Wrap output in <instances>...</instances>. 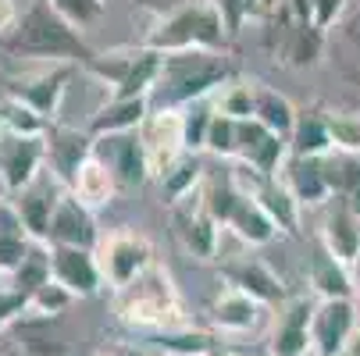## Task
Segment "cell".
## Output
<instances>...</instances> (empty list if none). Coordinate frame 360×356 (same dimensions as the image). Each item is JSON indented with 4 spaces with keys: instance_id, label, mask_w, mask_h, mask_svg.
Returning <instances> with one entry per match:
<instances>
[{
    "instance_id": "1",
    "label": "cell",
    "mask_w": 360,
    "mask_h": 356,
    "mask_svg": "<svg viewBox=\"0 0 360 356\" xmlns=\"http://www.w3.org/2000/svg\"><path fill=\"white\" fill-rule=\"evenodd\" d=\"M11 46L22 50V54H50V58L68 54V58H89L86 46H82V39H79L54 11H50V8H43V4H36V8L22 18V25H18Z\"/></svg>"
},
{
    "instance_id": "2",
    "label": "cell",
    "mask_w": 360,
    "mask_h": 356,
    "mask_svg": "<svg viewBox=\"0 0 360 356\" xmlns=\"http://www.w3.org/2000/svg\"><path fill=\"white\" fill-rule=\"evenodd\" d=\"M353 335H356V310H353V299H325L321 307L314 310L311 338H314L318 356H339Z\"/></svg>"
},
{
    "instance_id": "3",
    "label": "cell",
    "mask_w": 360,
    "mask_h": 356,
    "mask_svg": "<svg viewBox=\"0 0 360 356\" xmlns=\"http://www.w3.org/2000/svg\"><path fill=\"white\" fill-rule=\"evenodd\" d=\"M221 36V18L211 8H189L175 15L158 36L153 46H186V43H218Z\"/></svg>"
},
{
    "instance_id": "4",
    "label": "cell",
    "mask_w": 360,
    "mask_h": 356,
    "mask_svg": "<svg viewBox=\"0 0 360 356\" xmlns=\"http://www.w3.org/2000/svg\"><path fill=\"white\" fill-rule=\"evenodd\" d=\"M314 310L307 299H296L289 314L278 321V331L271 338V352L275 356H307V349L314 345L311 338V324H314Z\"/></svg>"
},
{
    "instance_id": "5",
    "label": "cell",
    "mask_w": 360,
    "mask_h": 356,
    "mask_svg": "<svg viewBox=\"0 0 360 356\" xmlns=\"http://www.w3.org/2000/svg\"><path fill=\"white\" fill-rule=\"evenodd\" d=\"M39 161V143L32 136H8L0 143V171H4L11 189H22Z\"/></svg>"
},
{
    "instance_id": "6",
    "label": "cell",
    "mask_w": 360,
    "mask_h": 356,
    "mask_svg": "<svg viewBox=\"0 0 360 356\" xmlns=\"http://www.w3.org/2000/svg\"><path fill=\"white\" fill-rule=\"evenodd\" d=\"M96 154L125 185L143 182V154H139V143L132 136H108V139H100Z\"/></svg>"
},
{
    "instance_id": "7",
    "label": "cell",
    "mask_w": 360,
    "mask_h": 356,
    "mask_svg": "<svg viewBox=\"0 0 360 356\" xmlns=\"http://www.w3.org/2000/svg\"><path fill=\"white\" fill-rule=\"evenodd\" d=\"M54 275L68 292H82V296L96 292V268H93L86 249H75V246L58 249L54 253Z\"/></svg>"
},
{
    "instance_id": "8",
    "label": "cell",
    "mask_w": 360,
    "mask_h": 356,
    "mask_svg": "<svg viewBox=\"0 0 360 356\" xmlns=\"http://www.w3.org/2000/svg\"><path fill=\"white\" fill-rule=\"evenodd\" d=\"M50 235H54L58 242L65 246H75V249H86L93 242V221L89 214L79 207L75 199H61L58 211H54V221H50Z\"/></svg>"
},
{
    "instance_id": "9",
    "label": "cell",
    "mask_w": 360,
    "mask_h": 356,
    "mask_svg": "<svg viewBox=\"0 0 360 356\" xmlns=\"http://www.w3.org/2000/svg\"><path fill=\"white\" fill-rule=\"evenodd\" d=\"M325 239L328 253L339 264H353L360 257V218L353 211H335V218H328Z\"/></svg>"
},
{
    "instance_id": "10",
    "label": "cell",
    "mask_w": 360,
    "mask_h": 356,
    "mask_svg": "<svg viewBox=\"0 0 360 356\" xmlns=\"http://www.w3.org/2000/svg\"><path fill=\"white\" fill-rule=\"evenodd\" d=\"M311 278H314V289L325 299H349V292H353V282L346 275V264H339L328 249H321L318 257L311 261Z\"/></svg>"
},
{
    "instance_id": "11",
    "label": "cell",
    "mask_w": 360,
    "mask_h": 356,
    "mask_svg": "<svg viewBox=\"0 0 360 356\" xmlns=\"http://www.w3.org/2000/svg\"><path fill=\"white\" fill-rule=\"evenodd\" d=\"M214 321H218L221 328H236V331L250 328V324L257 321L253 296H246V292H229V296H221V299L214 303Z\"/></svg>"
},
{
    "instance_id": "12",
    "label": "cell",
    "mask_w": 360,
    "mask_h": 356,
    "mask_svg": "<svg viewBox=\"0 0 360 356\" xmlns=\"http://www.w3.org/2000/svg\"><path fill=\"white\" fill-rule=\"evenodd\" d=\"M229 278L239 285V292H246L253 299H275L278 296V282L261 264H236V268H229Z\"/></svg>"
},
{
    "instance_id": "13",
    "label": "cell",
    "mask_w": 360,
    "mask_h": 356,
    "mask_svg": "<svg viewBox=\"0 0 360 356\" xmlns=\"http://www.w3.org/2000/svg\"><path fill=\"white\" fill-rule=\"evenodd\" d=\"M292 189H296V196H300V199L318 203V199L325 196V189H328L325 168H321V164H314L311 157H300V161H296V168H292Z\"/></svg>"
},
{
    "instance_id": "14",
    "label": "cell",
    "mask_w": 360,
    "mask_h": 356,
    "mask_svg": "<svg viewBox=\"0 0 360 356\" xmlns=\"http://www.w3.org/2000/svg\"><path fill=\"white\" fill-rule=\"evenodd\" d=\"M246 239H253V242H264L268 235H271V221L264 218V211L257 207V203H250V199H239L236 203V211H232V218H229Z\"/></svg>"
},
{
    "instance_id": "15",
    "label": "cell",
    "mask_w": 360,
    "mask_h": 356,
    "mask_svg": "<svg viewBox=\"0 0 360 356\" xmlns=\"http://www.w3.org/2000/svg\"><path fill=\"white\" fill-rule=\"evenodd\" d=\"M143 246L136 242V239H118L115 246H111V275H115V282H129V278H136V271L143 268Z\"/></svg>"
},
{
    "instance_id": "16",
    "label": "cell",
    "mask_w": 360,
    "mask_h": 356,
    "mask_svg": "<svg viewBox=\"0 0 360 356\" xmlns=\"http://www.w3.org/2000/svg\"><path fill=\"white\" fill-rule=\"evenodd\" d=\"M257 114H261V125L275 128L278 136L292 128V107L285 104L282 96H275V93H261V96H257Z\"/></svg>"
},
{
    "instance_id": "17",
    "label": "cell",
    "mask_w": 360,
    "mask_h": 356,
    "mask_svg": "<svg viewBox=\"0 0 360 356\" xmlns=\"http://www.w3.org/2000/svg\"><path fill=\"white\" fill-rule=\"evenodd\" d=\"M139 114H143V100L136 96V100H118L115 107H108L104 114L96 118V132H111V128H125V125H136L139 121Z\"/></svg>"
},
{
    "instance_id": "18",
    "label": "cell",
    "mask_w": 360,
    "mask_h": 356,
    "mask_svg": "<svg viewBox=\"0 0 360 356\" xmlns=\"http://www.w3.org/2000/svg\"><path fill=\"white\" fill-rule=\"evenodd\" d=\"M328 143H332V136H328V125L325 121H303L300 128H296V154L300 157H314V154H321V150H328Z\"/></svg>"
},
{
    "instance_id": "19",
    "label": "cell",
    "mask_w": 360,
    "mask_h": 356,
    "mask_svg": "<svg viewBox=\"0 0 360 356\" xmlns=\"http://www.w3.org/2000/svg\"><path fill=\"white\" fill-rule=\"evenodd\" d=\"M50 207H54V199H46V192L43 189H32L25 199H22V218H25V225L32 228V232H46L50 228Z\"/></svg>"
},
{
    "instance_id": "20",
    "label": "cell",
    "mask_w": 360,
    "mask_h": 356,
    "mask_svg": "<svg viewBox=\"0 0 360 356\" xmlns=\"http://www.w3.org/2000/svg\"><path fill=\"white\" fill-rule=\"evenodd\" d=\"M158 75V58H150V54H143L136 65H129V72H125V79H122V89H118V100H136V93Z\"/></svg>"
},
{
    "instance_id": "21",
    "label": "cell",
    "mask_w": 360,
    "mask_h": 356,
    "mask_svg": "<svg viewBox=\"0 0 360 356\" xmlns=\"http://www.w3.org/2000/svg\"><path fill=\"white\" fill-rule=\"evenodd\" d=\"M325 125H328V136H332L335 146L349 150V154H356V150H360V118L339 114V118H332V121H325Z\"/></svg>"
},
{
    "instance_id": "22",
    "label": "cell",
    "mask_w": 360,
    "mask_h": 356,
    "mask_svg": "<svg viewBox=\"0 0 360 356\" xmlns=\"http://www.w3.org/2000/svg\"><path fill=\"white\" fill-rule=\"evenodd\" d=\"M54 154H58L61 171H65V175H75V171H79V164H82V157H86V146H82V139H79V136L61 132V136H58V143H54Z\"/></svg>"
},
{
    "instance_id": "23",
    "label": "cell",
    "mask_w": 360,
    "mask_h": 356,
    "mask_svg": "<svg viewBox=\"0 0 360 356\" xmlns=\"http://www.w3.org/2000/svg\"><path fill=\"white\" fill-rule=\"evenodd\" d=\"M46 271H50V261L36 249V253H29V257L22 261V268H18V285L36 292V289H43V285H46Z\"/></svg>"
},
{
    "instance_id": "24",
    "label": "cell",
    "mask_w": 360,
    "mask_h": 356,
    "mask_svg": "<svg viewBox=\"0 0 360 356\" xmlns=\"http://www.w3.org/2000/svg\"><path fill=\"white\" fill-rule=\"evenodd\" d=\"M61 82H65V72H58L54 79H43L36 89H25V100L36 111H50V107H54V100H58V93H61Z\"/></svg>"
},
{
    "instance_id": "25",
    "label": "cell",
    "mask_w": 360,
    "mask_h": 356,
    "mask_svg": "<svg viewBox=\"0 0 360 356\" xmlns=\"http://www.w3.org/2000/svg\"><path fill=\"white\" fill-rule=\"evenodd\" d=\"M236 118H218V121H211V136H207V143L218 150V154H229V150H236Z\"/></svg>"
},
{
    "instance_id": "26",
    "label": "cell",
    "mask_w": 360,
    "mask_h": 356,
    "mask_svg": "<svg viewBox=\"0 0 360 356\" xmlns=\"http://www.w3.org/2000/svg\"><path fill=\"white\" fill-rule=\"evenodd\" d=\"M264 207L289 228L292 225V199H289V192H282V189H268L264 192Z\"/></svg>"
},
{
    "instance_id": "27",
    "label": "cell",
    "mask_w": 360,
    "mask_h": 356,
    "mask_svg": "<svg viewBox=\"0 0 360 356\" xmlns=\"http://www.w3.org/2000/svg\"><path fill=\"white\" fill-rule=\"evenodd\" d=\"M29 257L18 235H0V268H22V261Z\"/></svg>"
},
{
    "instance_id": "28",
    "label": "cell",
    "mask_w": 360,
    "mask_h": 356,
    "mask_svg": "<svg viewBox=\"0 0 360 356\" xmlns=\"http://www.w3.org/2000/svg\"><path fill=\"white\" fill-rule=\"evenodd\" d=\"M36 303H39V307L43 310H61L65 307V303H68V289L65 285H43V289H36V296H32Z\"/></svg>"
},
{
    "instance_id": "29",
    "label": "cell",
    "mask_w": 360,
    "mask_h": 356,
    "mask_svg": "<svg viewBox=\"0 0 360 356\" xmlns=\"http://www.w3.org/2000/svg\"><path fill=\"white\" fill-rule=\"evenodd\" d=\"M189 246H193L196 253H203V257L211 253V225H207V221H193V228H189Z\"/></svg>"
},
{
    "instance_id": "30",
    "label": "cell",
    "mask_w": 360,
    "mask_h": 356,
    "mask_svg": "<svg viewBox=\"0 0 360 356\" xmlns=\"http://www.w3.org/2000/svg\"><path fill=\"white\" fill-rule=\"evenodd\" d=\"M250 4H253V0H218V8L225 11V18H229V25H232V29L243 22V15L250 11Z\"/></svg>"
},
{
    "instance_id": "31",
    "label": "cell",
    "mask_w": 360,
    "mask_h": 356,
    "mask_svg": "<svg viewBox=\"0 0 360 356\" xmlns=\"http://www.w3.org/2000/svg\"><path fill=\"white\" fill-rule=\"evenodd\" d=\"M25 307V296H4V292H0V324H4L15 310H22Z\"/></svg>"
},
{
    "instance_id": "32",
    "label": "cell",
    "mask_w": 360,
    "mask_h": 356,
    "mask_svg": "<svg viewBox=\"0 0 360 356\" xmlns=\"http://www.w3.org/2000/svg\"><path fill=\"white\" fill-rule=\"evenodd\" d=\"M342 8V0H318V25H328Z\"/></svg>"
},
{
    "instance_id": "33",
    "label": "cell",
    "mask_w": 360,
    "mask_h": 356,
    "mask_svg": "<svg viewBox=\"0 0 360 356\" xmlns=\"http://www.w3.org/2000/svg\"><path fill=\"white\" fill-rule=\"evenodd\" d=\"M58 4H61L72 18H89V11H93L89 0H58Z\"/></svg>"
},
{
    "instance_id": "34",
    "label": "cell",
    "mask_w": 360,
    "mask_h": 356,
    "mask_svg": "<svg viewBox=\"0 0 360 356\" xmlns=\"http://www.w3.org/2000/svg\"><path fill=\"white\" fill-rule=\"evenodd\" d=\"M8 114H11V125H15V128H29V132H36V118H29V111L11 107Z\"/></svg>"
},
{
    "instance_id": "35",
    "label": "cell",
    "mask_w": 360,
    "mask_h": 356,
    "mask_svg": "<svg viewBox=\"0 0 360 356\" xmlns=\"http://www.w3.org/2000/svg\"><path fill=\"white\" fill-rule=\"evenodd\" d=\"M193 175H196V164H182V168H179V175H175V178H168V189H179V185H186Z\"/></svg>"
},
{
    "instance_id": "36",
    "label": "cell",
    "mask_w": 360,
    "mask_h": 356,
    "mask_svg": "<svg viewBox=\"0 0 360 356\" xmlns=\"http://www.w3.org/2000/svg\"><path fill=\"white\" fill-rule=\"evenodd\" d=\"M339 356H360V331H356V335L346 342V349H342Z\"/></svg>"
},
{
    "instance_id": "37",
    "label": "cell",
    "mask_w": 360,
    "mask_h": 356,
    "mask_svg": "<svg viewBox=\"0 0 360 356\" xmlns=\"http://www.w3.org/2000/svg\"><path fill=\"white\" fill-rule=\"evenodd\" d=\"M349 39L356 43V50H360V11L353 15V22H349Z\"/></svg>"
},
{
    "instance_id": "38",
    "label": "cell",
    "mask_w": 360,
    "mask_h": 356,
    "mask_svg": "<svg viewBox=\"0 0 360 356\" xmlns=\"http://www.w3.org/2000/svg\"><path fill=\"white\" fill-rule=\"evenodd\" d=\"M111 356H143V352H136V349H115Z\"/></svg>"
},
{
    "instance_id": "39",
    "label": "cell",
    "mask_w": 360,
    "mask_h": 356,
    "mask_svg": "<svg viewBox=\"0 0 360 356\" xmlns=\"http://www.w3.org/2000/svg\"><path fill=\"white\" fill-rule=\"evenodd\" d=\"M353 264H356V292H360V257H356Z\"/></svg>"
}]
</instances>
